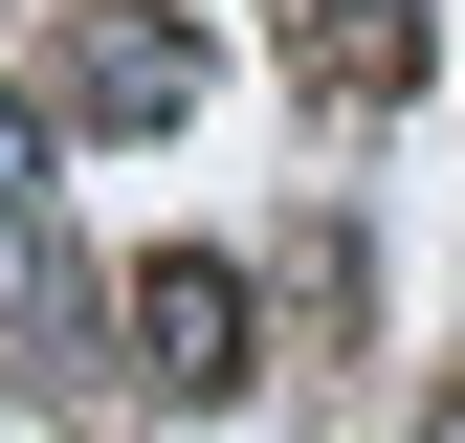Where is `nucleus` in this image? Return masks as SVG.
Returning <instances> with one entry per match:
<instances>
[{"instance_id": "4", "label": "nucleus", "mask_w": 465, "mask_h": 443, "mask_svg": "<svg viewBox=\"0 0 465 443\" xmlns=\"http://www.w3.org/2000/svg\"><path fill=\"white\" fill-rule=\"evenodd\" d=\"M0 222H45V111L0 89Z\"/></svg>"}, {"instance_id": "2", "label": "nucleus", "mask_w": 465, "mask_h": 443, "mask_svg": "<svg viewBox=\"0 0 465 443\" xmlns=\"http://www.w3.org/2000/svg\"><path fill=\"white\" fill-rule=\"evenodd\" d=\"M67 111H89V133H178V111H200V44L155 23V0H89V23H67Z\"/></svg>"}, {"instance_id": "1", "label": "nucleus", "mask_w": 465, "mask_h": 443, "mask_svg": "<svg viewBox=\"0 0 465 443\" xmlns=\"http://www.w3.org/2000/svg\"><path fill=\"white\" fill-rule=\"evenodd\" d=\"M244 266H222V244H155L134 266V377H155V399H222V377H244Z\"/></svg>"}, {"instance_id": "5", "label": "nucleus", "mask_w": 465, "mask_h": 443, "mask_svg": "<svg viewBox=\"0 0 465 443\" xmlns=\"http://www.w3.org/2000/svg\"><path fill=\"white\" fill-rule=\"evenodd\" d=\"M421 443H465V399H443V421H421Z\"/></svg>"}, {"instance_id": "3", "label": "nucleus", "mask_w": 465, "mask_h": 443, "mask_svg": "<svg viewBox=\"0 0 465 443\" xmlns=\"http://www.w3.org/2000/svg\"><path fill=\"white\" fill-rule=\"evenodd\" d=\"M421 44H443L421 0H311V67L355 89V111H399V89H421Z\"/></svg>"}]
</instances>
